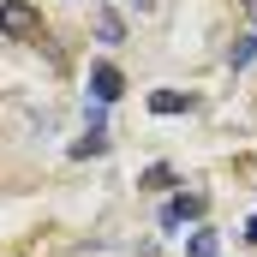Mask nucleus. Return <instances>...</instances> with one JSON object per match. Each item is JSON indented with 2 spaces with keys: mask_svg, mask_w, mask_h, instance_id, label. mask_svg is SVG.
Here are the masks:
<instances>
[{
  "mask_svg": "<svg viewBox=\"0 0 257 257\" xmlns=\"http://www.w3.org/2000/svg\"><path fill=\"white\" fill-rule=\"evenodd\" d=\"M245 245H257V215H251V221H245Z\"/></svg>",
  "mask_w": 257,
  "mask_h": 257,
  "instance_id": "obj_10",
  "label": "nucleus"
},
{
  "mask_svg": "<svg viewBox=\"0 0 257 257\" xmlns=\"http://www.w3.org/2000/svg\"><path fill=\"white\" fill-rule=\"evenodd\" d=\"M96 42H108V48H120V42H126V18H120L114 6H102V12H96Z\"/></svg>",
  "mask_w": 257,
  "mask_h": 257,
  "instance_id": "obj_6",
  "label": "nucleus"
},
{
  "mask_svg": "<svg viewBox=\"0 0 257 257\" xmlns=\"http://www.w3.org/2000/svg\"><path fill=\"white\" fill-rule=\"evenodd\" d=\"M245 12H251V24H257V0H245Z\"/></svg>",
  "mask_w": 257,
  "mask_h": 257,
  "instance_id": "obj_11",
  "label": "nucleus"
},
{
  "mask_svg": "<svg viewBox=\"0 0 257 257\" xmlns=\"http://www.w3.org/2000/svg\"><path fill=\"white\" fill-rule=\"evenodd\" d=\"M0 36H6V42H48L42 12H36L30 0H0Z\"/></svg>",
  "mask_w": 257,
  "mask_h": 257,
  "instance_id": "obj_1",
  "label": "nucleus"
},
{
  "mask_svg": "<svg viewBox=\"0 0 257 257\" xmlns=\"http://www.w3.org/2000/svg\"><path fill=\"white\" fill-rule=\"evenodd\" d=\"M245 66H257V30H251V36H239V42L227 48V72H245Z\"/></svg>",
  "mask_w": 257,
  "mask_h": 257,
  "instance_id": "obj_8",
  "label": "nucleus"
},
{
  "mask_svg": "<svg viewBox=\"0 0 257 257\" xmlns=\"http://www.w3.org/2000/svg\"><path fill=\"white\" fill-rule=\"evenodd\" d=\"M150 114H197L192 90H150Z\"/></svg>",
  "mask_w": 257,
  "mask_h": 257,
  "instance_id": "obj_4",
  "label": "nucleus"
},
{
  "mask_svg": "<svg viewBox=\"0 0 257 257\" xmlns=\"http://www.w3.org/2000/svg\"><path fill=\"white\" fill-rule=\"evenodd\" d=\"M186 257H221V245H215V233H209V227H197L192 239H186Z\"/></svg>",
  "mask_w": 257,
  "mask_h": 257,
  "instance_id": "obj_9",
  "label": "nucleus"
},
{
  "mask_svg": "<svg viewBox=\"0 0 257 257\" xmlns=\"http://www.w3.org/2000/svg\"><path fill=\"white\" fill-rule=\"evenodd\" d=\"M150 6H156V0H138V12H150Z\"/></svg>",
  "mask_w": 257,
  "mask_h": 257,
  "instance_id": "obj_12",
  "label": "nucleus"
},
{
  "mask_svg": "<svg viewBox=\"0 0 257 257\" xmlns=\"http://www.w3.org/2000/svg\"><path fill=\"white\" fill-rule=\"evenodd\" d=\"M203 209H209V197H203V192H174L168 203H162V227L174 233V227H186V221H197Z\"/></svg>",
  "mask_w": 257,
  "mask_h": 257,
  "instance_id": "obj_3",
  "label": "nucleus"
},
{
  "mask_svg": "<svg viewBox=\"0 0 257 257\" xmlns=\"http://www.w3.org/2000/svg\"><path fill=\"white\" fill-rule=\"evenodd\" d=\"M120 96H126V72L114 60H96L90 66V102H96V108H114Z\"/></svg>",
  "mask_w": 257,
  "mask_h": 257,
  "instance_id": "obj_2",
  "label": "nucleus"
},
{
  "mask_svg": "<svg viewBox=\"0 0 257 257\" xmlns=\"http://www.w3.org/2000/svg\"><path fill=\"white\" fill-rule=\"evenodd\" d=\"M90 156H108V126H90L72 144V162H90Z\"/></svg>",
  "mask_w": 257,
  "mask_h": 257,
  "instance_id": "obj_7",
  "label": "nucleus"
},
{
  "mask_svg": "<svg viewBox=\"0 0 257 257\" xmlns=\"http://www.w3.org/2000/svg\"><path fill=\"white\" fill-rule=\"evenodd\" d=\"M138 186H144V192H162V197H174V186H180V174H174L168 162H150V168L138 174Z\"/></svg>",
  "mask_w": 257,
  "mask_h": 257,
  "instance_id": "obj_5",
  "label": "nucleus"
}]
</instances>
